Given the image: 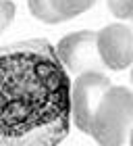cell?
I'll return each mask as SVG.
<instances>
[{"instance_id": "1", "label": "cell", "mask_w": 133, "mask_h": 146, "mask_svg": "<svg viewBox=\"0 0 133 146\" xmlns=\"http://www.w3.org/2000/svg\"><path fill=\"white\" fill-rule=\"evenodd\" d=\"M71 131V79L56 48L29 38L0 48V146H56Z\"/></svg>"}, {"instance_id": "2", "label": "cell", "mask_w": 133, "mask_h": 146, "mask_svg": "<svg viewBox=\"0 0 133 146\" xmlns=\"http://www.w3.org/2000/svg\"><path fill=\"white\" fill-rule=\"evenodd\" d=\"M133 127V92L123 86H110L94 113L90 136L98 144H123Z\"/></svg>"}, {"instance_id": "3", "label": "cell", "mask_w": 133, "mask_h": 146, "mask_svg": "<svg viewBox=\"0 0 133 146\" xmlns=\"http://www.w3.org/2000/svg\"><path fill=\"white\" fill-rule=\"evenodd\" d=\"M110 79L102 71L77 73L75 84H71V121L83 134L92 131L94 113L102 100L104 92L110 88Z\"/></svg>"}, {"instance_id": "4", "label": "cell", "mask_w": 133, "mask_h": 146, "mask_svg": "<svg viewBox=\"0 0 133 146\" xmlns=\"http://www.w3.org/2000/svg\"><path fill=\"white\" fill-rule=\"evenodd\" d=\"M56 54L71 73L104 71V63L98 52V31H73L65 36L56 46Z\"/></svg>"}, {"instance_id": "5", "label": "cell", "mask_w": 133, "mask_h": 146, "mask_svg": "<svg viewBox=\"0 0 133 146\" xmlns=\"http://www.w3.org/2000/svg\"><path fill=\"white\" fill-rule=\"evenodd\" d=\"M98 52L106 69H129L133 65V31L125 23L106 25L98 31Z\"/></svg>"}, {"instance_id": "6", "label": "cell", "mask_w": 133, "mask_h": 146, "mask_svg": "<svg viewBox=\"0 0 133 146\" xmlns=\"http://www.w3.org/2000/svg\"><path fill=\"white\" fill-rule=\"evenodd\" d=\"M27 9L29 13L36 19H40V21L44 23H61V21H66V19L61 15V13L56 11V6L52 4V0H27Z\"/></svg>"}, {"instance_id": "7", "label": "cell", "mask_w": 133, "mask_h": 146, "mask_svg": "<svg viewBox=\"0 0 133 146\" xmlns=\"http://www.w3.org/2000/svg\"><path fill=\"white\" fill-rule=\"evenodd\" d=\"M96 2L98 0H52V4L56 6V11L65 19H73L85 11H90Z\"/></svg>"}, {"instance_id": "8", "label": "cell", "mask_w": 133, "mask_h": 146, "mask_svg": "<svg viewBox=\"0 0 133 146\" xmlns=\"http://www.w3.org/2000/svg\"><path fill=\"white\" fill-rule=\"evenodd\" d=\"M15 13H17V9H15L13 0H0V36L9 29V25L15 19Z\"/></svg>"}, {"instance_id": "9", "label": "cell", "mask_w": 133, "mask_h": 146, "mask_svg": "<svg viewBox=\"0 0 133 146\" xmlns=\"http://www.w3.org/2000/svg\"><path fill=\"white\" fill-rule=\"evenodd\" d=\"M106 2L117 19H129L133 15V0H106Z\"/></svg>"}, {"instance_id": "10", "label": "cell", "mask_w": 133, "mask_h": 146, "mask_svg": "<svg viewBox=\"0 0 133 146\" xmlns=\"http://www.w3.org/2000/svg\"><path fill=\"white\" fill-rule=\"evenodd\" d=\"M127 140H129V142L133 144V127H131V131H129V138H127Z\"/></svg>"}, {"instance_id": "11", "label": "cell", "mask_w": 133, "mask_h": 146, "mask_svg": "<svg viewBox=\"0 0 133 146\" xmlns=\"http://www.w3.org/2000/svg\"><path fill=\"white\" fill-rule=\"evenodd\" d=\"M131 84H133V71H131Z\"/></svg>"}, {"instance_id": "12", "label": "cell", "mask_w": 133, "mask_h": 146, "mask_svg": "<svg viewBox=\"0 0 133 146\" xmlns=\"http://www.w3.org/2000/svg\"><path fill=\"white\" fill-rule=\"evenodd\" d=\"M129 19H131V21H133V15H131V17H129Z\"/></svg>"}]
</instances>
